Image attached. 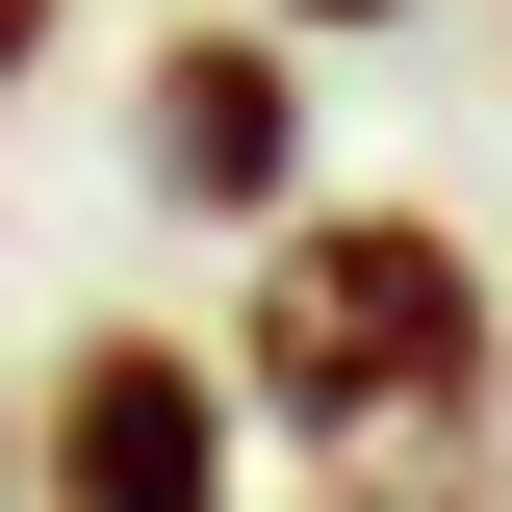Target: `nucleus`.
<instances>
[{"label":"nucleus","mask_w":512,"mask_h":512,"mask_svg":"<svg viewBox=\"0 0 512 512\" xmlns=\"http://www.w3.org/2000/svg\"><path fill=\"white\" fill-rule=\"evenodd\" d=\"M128 128H154V205H205V231H282V205H308V77H282V26H180V52L128 77Z\"/></svg>","instance_id":"7ed1b4c3"},{"label":"nucleus","mask_w":512,"mask_h":512,"mask_svg":"<svg viewBox=\"0 0 512 512\" xmlns=\"http://www.w3.org/2000/svg\"><path fill=\"white\" fill-rule=\"evenodd\" d=\"M52 26H77V0H0V103H26V77H52Z\"/></svg>","instance_id":"39448f33"},{"label":"nucleus","mask_w":512,"mask_h":512,"mask_svg":"<svg viewBox=\"0 0 512 512\" xmlns=\"http://www.w3.org/2000/svg\"><path fill=\"white\" fill-rule=\"evenodd\" d=\"M26 512H231V384L205 333H52V410H26Z\"/></svg>","instance_id":"f03ea898"},{"label":"nucleus","mask_w":512,"mask_h":512,"mask_svg":"<svg viewBox=\"0 0 512 512\" xmlns=\"http://www.w3.org/2000/svg\"><path fill=\"white\" fill-rule=\"evenodd\" d=\"M256 26H308V52H359V26H410V0H256Z\"/></svg>","instance_id":"20e7f679"},{"label":"nucleus","mask_w":512,"mask_h":512,"mask_svg":"<svg viewBox=\"0 0 512 512\" xmlns=\"http://www.w3.org/2000/svg\"><path fill=\"white\" fill-rule=\"evenodd\" d=\"M0 512H26V487H0Z\"/></svg>","instance_id":"423d86ee"},{"label":"nucleus","mask_w":512,"mask_h":512,"mask_svg":"<svg viewBox=\"0 0 512 512\" xmlns=\"http://www.w3.org/2000/svg\"><path fill=\"white\" fill-rule=\"evenodd\" d=\"M487 256L436 205H282L256 231V308H231V384L282 410L308 461H384V487H461L487 461Z\"/></svg>","instance_id":"f257e3e1"}]
</instances>
